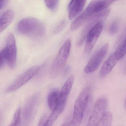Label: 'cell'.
<instances>
[{
  "label": "cell",
  "mask_w": 126,
  "mask_h": 126,
  "mask_svg": "<svg viewBox=\"0 0 126 126\" xmlns=\"http://www.w3.org/2000/svg\"><path fill=\"white\" fill-rule=\"evenodd\" d=\"M64 23L63 22H61V23H60L55 28V30H54L55 33H58L60 32V31L63 30V28L64 26Z\"/></svg>",
  "instance_id": "cell-24"
},
{
  "label": "cell",
  "mask_w": 126,
  "mask_h": 126,
  "mask_svg": "<svg viewBox=\"0 0 126 126\" xmlns=\"http://www.w3.org/2000/svg\"><path fill=\"white\" fill-rule=\"evenodd\" d=\"M47 118L46 117H43L40 120L38 126H47Z\"/></svg>",
  "instance_id": "cell-25"
},
{
  "label": "cell",
  "mask_w": 126,
  "mask_h": 126,
  "mask_svg": "<svg viewBox=\"0 0 126 126\" xmlns=\"http://www.w3.org/2000/svg\"><path fill=\"white\" fill-rule=\"evenodd\" d=\"M66 100L62 101L52 111L51 113L47 120V126H52L54 122L63 112L65 107Z\"/></svg>",
  "instance_id": "cell-13"
},
{
  "label": "cell",
  "mask_w": 126,
  "mask_h": 126,
  "mask_svg": "<svg viewBox=\"0 0 126 126\" xmlns=\"http://www.w3.org/2000/svg\"><path fill=\"white\" fill-rule=\"evenodd\" d=\"M40 67V66H34L24 72L7 88V92L9 93L13 92L23 86L37 74Z\"/></svg>",
  "instance_id": "cell-7"
},
{
  "label": "cell",
  "mask_w": 126,
  "mask_h": 126,
  "mask_svg": "<svg viewBox=\"0 0 126 126\" xmlns=\"http://www.w3.org/2000/svg\"><path fill=\"white\" fill-rule=\"evenodd\" d=\"M124 107H125V109L126 111V97L125 99V102H124Z\"/></svg>",
  "instance_id": "cell-29"
},
{
  "label": "cell",
  "mask_w": 126,
  "mask_h": 126,
  "mask_svg": "<svg viewBox=\"0 0 126 126\" xmlns=\"http://www.w3.org/2000/svg\"><path fill=\"white\" fill-rule=\"evenodd\" d=\"M71 47V41L68 39L60 49L52 63L50 71L52 78H56L63 71L69 58Z\"/></svg>",
  "instance_id": "cell-4"
},
{
  "label": "cell",
  "mask_w": 126,
  "mask_h": 126,
  "mask_svg": "<svg viewBox=\"0 0 126 126\" xmlns=\"http://www.w3.org/2000/svg\"><path fill=\"white\" fill-rule=\"evenodd\" d=\"M111 0H93L89 4L86 9L74 20L70 25L71 30H76L94 15L105 10L111 3Z\"/></svg>",
  "instance_id": "cell-1"
},
{
  "label": "cell",
  "mask_w": 126,
  "mask_h": 126,
  "mask_svg": "<svg viewBox=\"0 0 126 126\" xmlns=\"http://www.w3.org/2000/svg\"><path fill=\"white\" fill-rule=\"evenodd\" d=\"M113 54L118 61L121 60L126 55V37L118 44L117 49Z\"/></svg>",
  "instance_id": "cell-17"
},
{
  "label": "cell",
  "mask_w": 126,
  "mask_h": 126,
  "mask_svg": "<svg viewBox=\"0 0 126 126\" xmlns=\"http://www.w3.org/2000/svg\"><path fill=\"white\" fill-rule=\"evenodd\" d=\"M21 111V109L20 108H18L17 109L16 111L14 116L13 117L11 125L13 126H18L20 120Z\"/></svg>",
  "instance_id": "cell-20"
},
{
  "label": "cell",
  "mask_w": 126,
  "mask_h": 126,
  "mask_svg": "<svg viewBox=\"0 0 126 126\" xmlns=\"http://www.w3.org/2000/svg\"><path fill=\"white\" fill-rule=\"evenodd\" d=\"M61 96L60 92L57 90L51 91L49 93L48 97V103L49 107L51 111L54 110L58 105L63 100H66Z\"/></svg>",
  "instance_id": "cell-12"
},
{
  "label": "cell",
  "mask_w": 126,
  "mask_h": 126,
  "mask_svg": "<svg viewBox=\"0 0 126 126\" xmlns=\"http://www.w3.org/2000/svg\"><path fill=\"white\" fill-rule=\"evenodd\" d=\"M46 5L51 10H54L57 8L59 0H44Z\"/></svg>",
  "instance_id": "cell-21"
},
{
  "label": "cell",
  "mask_w": 126,
  "mask_h": 126,
  "mask_svg": "<svg viewBox=\"0 0 126 126\" xmlns=\"http://www.w3.org/2000/svg\"><path fill=\"white\" fill-rule=\"evenodd\" d=\"M39 96L38 94H35L28 101L26 110L27 116H29L32 115V114L33 113V111L36 107L37 104L39 100Z\"/></svg>",
  "instance_id": "cell-16"
},
{
  "label": "cell",
  "mask_w": 126,
  "mask_h": 126,
  "mask_svg": "<svg viewBox=\"0 0 126 126\" xmlns=\"http://www.w3.org/2000/svg\"><path fill=\"white\" fill-rule=\"evenodd\" d=\"M121 23L120 20L119 19H117L112 21L109 28V32L111 34H115L117 33L120 29Z\"/></svg>",
  "instance_id": "cell-19"
},
{
  "label": "cell",
  "mask_w": 126,
  "mask_h": 126,
  "mask_svg": "<svg viewBox=\"0 0 126 126\" xmlns=\"http://www.w3.org/2000/svg\"><path fill=\"white\" fill-rule=\"evenodd\" d=\"M92 88L90 87L83 90L76 101L72 119V126H80L83 120L84 114L91 97Z\"/></svg>",
  "instance_id": "cell-3"
},
{
  "label": "cell",
  "mask_w": 126,
  "mask_h": 126,
  "mask_svg": "<svg viewBox=\"0 0 126 126\" xmlns=\"http://www.w3.org/2000/svg\"><path fill=\"white\" fill-rule=\"evenodd\" d=\"M61 126H70V124L68 123H65L63 124Z\"/></svg>",
  "instance_id": "cell-27"
},
{
  "label": "cell",
  "mask_w": 126,
  "mask_h": 126,
  "mask_svg": "<svg viewBox=\"0 0 126 126\" xmlns=\"http://www.w3.org/2000/svg\"><path fill=\"white\" fill-rule=\"evenodd\" d=\"M86 0H71L68 8V17L72 20L83 10Z\"/></svg>",
  "instance_id": "cell-10"
},
{
  "label": "cell",
  "mask_w": 126,
  "mask_h": 126,
  "mask_svg": "<svg viewBox=\"0 0 126 126\" xmlns=\"http://www.w3.org/2000/svg\"><path fill=\"white\" fill-rule=\"evenodd\" d=\"M103 28V20L99 21L93 25L88 32L86 38L84 52L89 54L91 52L99 38Z\"/></svg>",
  "instance_id": "cell-6"
},
{
  "label": "cell",
  "mask_w": 126,
  "mask_h": 126,
  "mask_svg": "<svg viewBox=\"0 0 126 126\" xmlns=\"http://www.w3.org/2000/svg\"><path fill=\"white\" fill-rule=\"evenodd\" d=\"M17 29L21 34L33 38L42 37L45 33L43 24L34 18H26L21 20L18 24Z\"/></svg>",
  "instance_id": "cell-2"
},
{
  "label": "cell",
  "mask_w": 126,
  "mask_h": 126,
  "mask_svg": "<svg viewBox=\"0 0 126 126\" xmlns=\"http://www.w3.org/2000/svg\"><path fill=\"white\" fill-rule=\"evenodd\" d=\"M74 76H70L63 85L60 91L61 96L63 98L67 99V97L72 89L74 81Z\"/></svg>",
  "instance_id": "cell-15"
},
{
  "label": "cell",
  "mask_w": 126,
  "mask_h": 126,
  "mask_svg": "<svg viewBox=\"0 0 126 126\" xmlns=\"http://www.w3.org/2000/svg\"><path fill=\"white\" fill-rule=\"evenodd\" d=\"M118 61L114 54L111 55L101 67L100 72L101 78H104L107 76L112 71Z\"/></svg>",
  "instance_id": "cell-11"
},
{
  "label": "cell",
  "mask_w": 126,
  "mask_h": 126,
  "mask_svg": "<svg viewBox=\"0 0 126 126\" xmlns=\"http://www.w3.org/2000/svg\"><path fill=\"white\" fill-rule=\"evenodd\" d=\"M107 106L106 98L101 97L98 99L93 107L86 126H97L106 112Z\"/></svg>",
  "instance_id": "cell-5"
},
{
  "label": "cell",
  "mask_w": 126,
  "mask_h": 126,
  "mask_svg": "<svg viewBox=\"0 0 126 126\" xmlns=\"http://www.w3.org/2000/svg\"><path fill=\"white\" fill-rule=\"evenodd\" d=\"M6 63H7L6 58L4 49H3L0 51V69Z\"/></svg>",
  "instance_id": "cell-22"
},
{
  "label": "cell",
  "mask_w": 126,
  "mask_h": 126,
  "mask_svg": "<svg viewBox=\"0 0 126 126\" xmlns=\"http://www.w3.org/2000/svg\"><path fill=\"white\" fill-rule=\"evenodd\" d=\"M126 37V26L123 32L121 33L120 36L119 37L117 44H119Z\"/></svg>",
  "instance_id": "cell-23"
},
{
  "label": "cell",
  "mask_w": 126,
  "mask_h": 126,
  "mask_svg": "<svg viewBox=\"0 0 126 126\" xmlns=\"http://www.w3.org/2000/svg\"><path fill=\"white\" fill-rule=\"evenodd\" d=\"M14 17V12L11 10H7L0 16V33L11 24Z\"/></svg>",
  "instance_id": "cell-14"
},
{
  "label": "cell",
  "mask_w": 126,
  "mask_h": 126,
  "mask_svg": "<svg viewBox=\"0 0 126 126\" xmlns=\"http://www.w3.org/2000/svg\"><path fill=\"white\" fill-rule=\"evenodd\" d=\"M112 116L110 112H106L101 120L97 126H111Z\"/></svg>",
  "instance_id": "cell-18"
},
{
  "label": "cell",
  "mask_w": 126,
  "mask_h": 126,
  "mask_svg": "<svg viewBox=\"0 0 126 126\" xmlns=\"http://www.w3.org/2000/svg\"><path fill=\"white\" fill-rule=\"evenodd\" d=\"M111 1L112 3V2H114V1H115L118 0H111Z\"/></svg>",
  "instance_id": "cell-30"
},
{
  "label": "cell",
  "mask_w": 126,
  "mask_h": 126,
  "mask_svg": "<svg viewBox=\"0 0 126 126\" xmlns=\"http://www.w3.org/2000/svg\"><path fill=\"white\" fill-rule=\"evenodd\" d=\"M124 75H126V66H125V68H124Z\"/></svg>",
  "instance_id": "cell-28"
},
{
  "label": "cell",
  "mask_w": 126,
  "mask_h": 126,
  "mask_svg": "<svg viewBox=\"0 0 126 126\" xmlns=\"http://www.w3.org/2000/svg\"><path fill=\"white\" fill-rule=\"evenodd\" d=\"M109 47L108 44H106L96 52L84 67L85 73H92L98 68L107 53Z\"/></svg>",
  "instance_id": "cell-9"
},
{
  "label": "cell",
  "mask_w": 126,
  "mask_h": 126,
  "mask_svg": "<svg viewBox=\"0 0 126 126\" xmlns=\"http://www.w3.org/2000/svg\"><path fill=\"white\" fill-rule=\"evenodd\" d=\"M7 0H0V10L3 7Z\"/></svg>",
  "instance_id": "cell-26"
},
{
  "label": "cell",
  "mask_w": 126,
  "mask_h": 126,
  "mask_svg": "<svg viewBox=\"0 0 126 126\" xmlns=\"http://www.w3.org/2000/svg\"><path fill=\"white\" fill-rule=\"evenodd\" d=\"M4 49L8 66L11 69H14L17 62V47L13 34H10L8 36Z\"/></svg>",
  "instance_id": "cell-8"
}]
</instances>
